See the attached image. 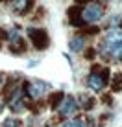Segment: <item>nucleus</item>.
<instances>
[{"instance_id": "f8f14e48", "label": "nucleus", "mask_w": 122, "mask_h": 127, "mask_svg": "<svg viewBox=\"0 0 122 127\" xmlns=\"http://www.w3.org/2000/svg\"><path fill=\"white\" fill-rule=\"evenodd\" d=\"M80 101L83 103L85 109H91V107L94 105V99H93V98H87V96H83V94H80Z\"/></svg>"}, {"instance_id": "9b49d317", "label": "nucleus", "mask_w": 122, "mask_h": 127, "mask_svg": "<svg viewBox=\"0 0 122 127\" xmlns=\"http://www.w3.org/2000/svg\"><path fill=\"white\" fill-rule=\"evenodd\" d=\"M61 101H63V94H61V92H56V94L50 96V107L52 109H58Z\"/></svg>"}, {"instance_id": "4be33fe9", "label": "nucleus", "mask_w": 122, "mask_h": 127, "mask_svg": "<svg viewBox=\"0 0 122 127\" xmlns=\"http://www.w3.org/2000/svg\"><path fill=\"white\" fill-rule=\"evenodd\" d=\"M46 127H50V125H46Z\"/></svg>"}, {"instance_id": "20e7f679", "label": "nucleus", "mask_w": 122, "mask_h": 127, "mask_svg": "<svg viewBox=\"0 0 122 127\" xmlns=\"http://www.w3.org/2000/svg\"><path fill=\"white\" fill-rule=\"evenodd\" d=\"M48 83H45V81H41V79H33V81H30L28 85H26V92H28V96L32 99H37L39 96H43L48 90Z\"/></svg>"}, {"instance_id": "1a4fd4ad", "label": "nucleus", "mask_w": 122, "mask_h": 127, "mask_svg": "<svg viewBox=\"0 0 122 127\" xmlns=\"http://www.w3.org/2000/svg\"><path fill=\"white\" fill-rule=\"evenodd\" d=\"M68 46H70L72 52H80L81 48H83V37H80V35H76L74 39H70V42H68Z\"/></svg>"}, {"instance_id": "0eeeda50", "label": "nucleus", "mask_w": 122, "mask_h": 127, "mask_svg": "<svg viewBox=\"0 0 122 127\" xmlns=\"http://www.w3.org/2000/svg\"><path fill=\"white\" fill-rule=\"evenodd\" d=\"M68 19H70V24L74 26H83V19H81V9L80 7H70L68 9Z\"/></svg>"}, {"instance_id": "a211bd4d", "label": "nucleus", "mask_w": 122, "mask_h": 127, "mask_svg": "<svg viewBox=\"0 0 122 127\" xmlns=\"http://www.w3.org/2000/svg\"><path fill=\"white\" fill-rule=\"evenodd\" d=\"M2 87H4V76L0 74V89H2Z\"/></svg>"}, {"instance_id": "39448f33", "label": "nucleus", "mask_w": 122, "mask_h": 127, "mask_svg": "<svg viewBox=\"0 0 122 127\" xmlns=\"http://www.w3.org/2000/svg\"><path fill=\"white\" fill-rule=\"evenodd\" d=\"M76 109H78V105H76V99L74 98H63V101H61V105L58 107V111H59V114L63 116V118H67V116H70L76 112Z\"/></svg>"}, {"instance_id": "9d476101", "label": "nucleus", "mask_w": 122, "mask_h": 127, "mask_svg": "<svg viewBox=\"0 0 122 127\" xmlns=\"http://www.w3.org/2000/svg\"><path fill=\"white\" fill-rule=\"evenodd\" d=\"M61 127H87V125H85V120H83V118H76V120L63 122Z\"/></svg>"}, {"instance_id": "f3484780", "label": "nucleus", "mask_w": 122, "mask_h": 127, "mask_svg": "<svg viewBox=\"0 0 122 127\" xmlns=\"http://www.w3.org/2000/svg\"><path fill=\"white\" fill-rule=\"evenodd\" d=\"M111 26H117L119 24V17H111V22H109Z\"/></svg>"}, {"instance_id": "412c9836", "label": "nucleus", "mask_w": 122, "mask_h": 127, "mask_svg": "<svg viewBox=\"0 0 122 127\" xmlns=\"http://www.w3.org/2000/svg\"><path fill=\"white\" fill-rule=\"evenodd\" d=\"M6 2H9V0H6Z\"/></svg>"}, {"instance_id": "aec40b11", "label": "nucleus", "mask_w": 122, "mask_h": 127, "mask_svg": "<svg viewBox=\"0 0 122 127\" xmlns=\"http://www.w3.org/2000/svg\"><path fill=\"white\" fill-rule=\"evenodd\" d=\"M102 2H109V0H102Z\"/></svg>"}, {"instance_id": "4468645a", "label": "nucleus", "mask_w": 122, "mask_h": 127, "mask_svg": "<svg viewBox=\"0 0 122 127\" xmlns=\"http://www.w3.org/2000/svg\"><path fill=\"white\" fill-rule=\"evenodd\" d=\"M17 125H20V124H19V122H15V120H11V118L2 124V127H17Z\"/></svg>"}, {"instance_id": "f257e3e1", "label": "nucleus", "mask_w": 122, "mask_h": 127, "mask_svg": "<svg viewBox=\"0 0 122 127\" xmlns=\"http://www.w3.org/2000/svg\"><path fill=\"white\" fill-rule=\"evenodd\" d=\"M107 79H109V70H107V68H104L102 74H98L96 70H94V72H91L89 77H87V85H89L93 90L98 92V90H102L104 87H106Z\"/></svg>"}, {"instance_id": "6e6552de", "label": "nucleus", "mask_w": 122, "mask_h": 127, "mask_svg": "<svg viewBox=\"0 0 122 127\" xmlns=\"http://www.w3.org/2000/svg\"><path fill=\"white\" fill-rule=\"evenodd\" d=\"M32 4H33V0H13V9H15L17 13H26L32 7Z\"/></svg>"}, {"instance_id": "6ab92c4d", "label": "nucleus", "mask_w": 122, "mask_h": 127, "mask_svg": "<svg viewBox=\"0 0 122 127\" xmlns=\"http://www.w3.org/2000/svg\"><path fill=\"white\" fill-rule=\"evenodd\" d=\"M0 112H2V103H0Z\"/></svg>"}, {"instance_id": "ddd939ff", "label": "nucleus", "mask_w": 122, "mask_h": 127, "mask_svg": "<svg viewBox=\"0 0 122 127\" xmlns=\"http://www.w3.org/2000/svg\"><path fill=\"white\" fill-rule=\"evenodd\" d=\"M111 87H113V90H120L122 89V76H117L115 77V83H113Z\"/></svg>"}, {"instance_id": "423d86ee", "label": "nucleus", "mask_w": 122, "mask_h": 127, "mask_svg": "<svg viewBox=\"0 0 122 127\" xmlns=\"http://www.w3.org/2000/svg\"><path fill=\"white\" fill-rule=\"evenodd\" d=\"M100 48H102V50H107L106 54H109V52H111L117 59H122V39H120V41H117V42H113V44H107V42L104 41V44Z\"/></svg>"}, {"instance_id": "dca6fc26", "label": "nucleus", "mask_w": 122, "mask_h": 127, "mask_svg": "<svg viewBox=\"0 0 122 127\" xmlns=\"http://www.w3.org/2000/svg\"><path fill=\"white\" fill-rule=\"evenodd\" d=\"M85 57H87V59H93V57H94V50H93V48H91V50H87Z\"/></svg>"}, {"instance_id": "7ed1b4c3", "label": "nucleus", "mask_w": 122, "mask_h": 127, "mask_svg": "<svg viewBox=\"0 0 122 127\" xmlns=\"http://www.w3.org/2000/svg\"><path fill=\"white\" fill-rule=\"evenodd\" d=\"M104 15V7L100 4H89L87 7L81 9V19L83 22H96V20L102 19Z\"/></svg>"}, {"instance_id": "f03ea898", "label": "nucleus", "mask_w": 122, "mask_h": 127, "mask_svg": "<svg viewBox=\"0 0 122 127\" xmlns=\"http://www.w3.org/2000/svg\"><path fill=\"white\" fill-rule=\"evenodd\" d=\"M28 37L32 41V44L37 48V50H45L48 46V33L41 28H30L28 30Z\"/></svg>"}, {"instance_id": "2eb2a0df", "label": "nucleus", "mask_w": 122, "mask_h": 127, "mask_svg": "<svg viewBox=\"0 0 122 127\" xmlns=\"http://www.w3.org/2000/svg\"><path fill=\"white\" fill-rule=\"evenodd\" d=\"M83 33H87V35H96L98 33V28H87V30H83Z\"/></svg>"}]
</instances>
